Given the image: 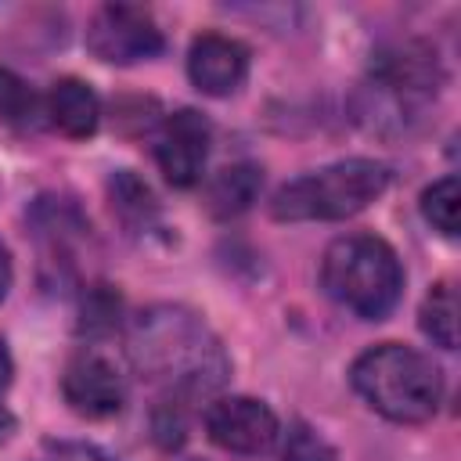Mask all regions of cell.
<instances>
[{
  "label": "cell",
  "mask_w": 461,
  "mask_h": 461,
  "mask_svg": "<svg viewBox=\"0 0 461 461\" xmlns=\"http://www.w3.org/2000/svg\"><path fill=\"white\" fill-rule=\"evenodd\" d=\"M389 187V169L375 158H342L324 169H313L292 184H285L270 212L274 220L303 223V220H346L364 212Z\"/></svg>",
  "instance_id": "277c9868"
},
{
  "label": "cell",
  "mask_w": 461,
  "mask_h": 461,
  "mask_svg": "<svg viewBox=\"0 0 461 461\" xmlns=\"http://www.w3.org/2000/svg\"><path fill=\"white\" fill-rule=\"evenodd\" d=\"M421 331L443 346V349H454L457 346V292H454V281H436L421 303Z\"/></svg>",
  "instance_id": "7c38bea8"
},
{
  "label": "cell",
  "mask_w": 461,
  "mask_h": 461,
  "mask_svg": "<svg viewBox=\"0 0 461 461\" xmlns=\"http://www.w3.org/2000/svg\"><path fill=\"white\" fill-rule=\"evenodd\" d=\"M249 50L220 32H202L187 50V76L209 97H227L245 83Z\"/></svg>",
  "instance_id": "9c48e42d"
},
{
  "label": "cell",
  "mask_w": 461,
  "mask_h": 461,
  "mask_svg": "<svg viewBox=\"0 0 461 461\" xmlns=\"http://www.w3.org/2000/svg\"><path fill=\"white\" fill-rule=\"evenodd\" d=\"M108 194H112V209L130 223V227H148L151 220H155V194H151V187L140 180V176H133L130 169H119L112 180H108Z\"/></svg>",
  "instance_id": "4fadbf2b"
},
{
  "label": "cell",
  "mask_w": 461,
  "mask_h": 461,
  "mask_svg": "<svg viewBox=\"0 0 461 461\" xmlns=\"http://www.w3.org/2000/svg\"><path fill=\"white\" fill-rule=\"evenodd\" d=\"M11 385V353H7V346L0 342V393Z\"/></svg>",
  "instance_id": "ac0fdd59"
},
{
  "label": "cell",
  "mask_w": 461,
  "mask_h": 461,
  "mask_svg": "<svg viewBox=\"0 0 461 461\" xmlns=\"http://www.w3.org/2000/svg\"><path fill=\"white\" fill-rule=\"evenodd\" d=\"M259 184H263V176H259V169L249 166V162H238V166L220 169V173L212 176V184H209V212H212V216H223V220L245 212V209L256 202Z\"/></svg>",
  "instance_id": "8fae6325"
},
{
  "label": "cell",
  "mask_w": 461,
  "mask_h": 461,
  "mask_svg": "<svg viewBox=\"0 0 461 461\" xmlns=\"http://www.w3.org/2000/svg\"><path fill=\"white\" fill-rule=\"evenodd\" d=\"M11 281H14V263H11V252H7V245L0 241V299L11 292Z\"/></svg>",
  "instance_id": "e0dca14e"
},
{
  "label": "cell",
  "mask_w": 461,
  "mask_h": 461,
  "mask_svg": "<svg viewBox=\"0 0 461 461\" xmlns=\"http://www.w3.org/2000/svg\"><path fill=\"white\" fill-rule=\"evenodd\" d=\"M421 212H425V220H429L439 234L454 238L457 227H461V184H457V176H443V180H436L432 187H425V194H421Z\"/></svg>",
  "instance_id": "5bb4252c"
},
{
  "label": "cell",
  "mask_w": 461,
  "mask_h": 461,
  "mask_svg": "<svg viewBox=\"0 0 461 461\" xmlns=\"http://www.w3.org/2000/svg\"><path fill=\"white\" fill-rule=\"evenodd\" d=\"M43 115L65 137H90L101 122V104H97V94L83 79H58L47 94Z\"/></svg>",
  "instance_id": "30bf717a"
},
{
  "label": "cell",
  "mask_w": 461,
  "mask_h": 461,
  "mask_svg": "<svg viewBox=\"0 0 461 461\" xmlns=\"http://www.w3.org/2000/svg\"><path fill=\"white\" fill-rule=\"evenodd\" d=\"M324 292L364 321H382L403 288V267L389 241L375 234L335 238L321 259Z\"/></svg>",
  "instance_id": "3957f363"
},
{
  "label": "cell",
  "mask_w": 461,
  "mask_h": 461,
  "mask_svg": "<svg viewBox=\"0 0 461 461\" xmlns=\"http://www.w3.org/2000/svg\"><path fill=\"white\" fill-rule=\"evenodd\" d=\"M0 119L14 130H32L40 122V97L7 68H0Z\"/></svg>",
  "instance_id": "9a60e30c"
},
{
  "label": "cell",
  "mask_w": 461,
  "mask_h": 461,
  "mask_svg": "<svg viewBox=\"0 0 461 461\" xmlns=\"http://www.w3.org/2000/svg\"><path fill=\"white\" fill-rule=\"evenodd\" d=\"M61 393L79 418H112L126 403V382L115 364L101 353L72 357L61 375Z\"/></svg>",
  "instance_id": "ba28073f"
},
{
  "label": "cell",
  "mask_w": 461,
  "mask_h": 461,
  "mask_svg": "<svg viewBox=\"0 0 461 461\" xmlns=\"http://www.w3.org/2000/svg\"><path fill=\"white\" fill-rule=\"evenodd\" d=\"M209 137H212L209 122L194 108H180L162 122L155 140V158L173 187H194L202 180L209 158Z\"/></svg>",
  "instance_id": "52a82bcc"
},
{
  "label": "cell",
  "mask_w": 461,
  "mask_h": 461,
  "mask_svg": "<svg viewBox=\"0 0 461 461\" xmlns=\"http://www.w3.org/2000/svg\"><path fill=\"white\" fill-rule=\"evenodd\" d=\"M205 436L230 454H263L281 436L277 414L252 396H223L205 411Z\"/></svg>",
  "instance_id": "8992f818"
},
{
  "label": "cell",
  "mask_w": 461,
  "mask_h": 461,
  "mask_svg": "<svg viewBox=\"0 0 461 461\" xmlns=\"http://www.w3.org/2000/svg\"><path fill=\"white\" fill-rule=\"evenodd\" d=\"M130 353L137 371L158 385L169 403H187L216 393L230 360L205 321L184 306H151L133 321Z\"/></svg>",
  "instance_id": "6da1fadb"
},
{
  "label": "cell",
  "mask_w": 461,
  "mask_h": 461,
  "mask_svg": "<svg viewBox=\"0 0 461 461\" xmlns=\"http://www.w3.org/2000/svg\"><path fill=\"white\" fill-rule=\"evenodd\" d=\"M281 461H335V447L306 421H295L281 436Z\"/></svg>",
  "instance_id": "2e32d148"
},
{
  "label": "cell",
  "mask_w": 461,
  "mask_h": 461,
  "mask_svg": "<svg viewBox=\"0 0 461 461\" xmlns=\"http://www.w3.org/2000/svg\"><path fill=\"white\" fill-rule=\"evenodd\" d=\"M86 47L108 65H137L162 50V29L144 7L104 4L86 25Z\"/></svg>",
  "instance_id": "5b68a950"
},
{
  "label": "cell",
  "mask_w": 461,
  "mask_h": 461,
  "mask_svg": "<svg viewBox=\"0 0 461 461\" xmlns=\"http://www.w3.org/2000/svg\"><path fill=\"white\" fill-rule=\"evenodd\" d=\"M349 382L375 414L400 425L429 421L443 400L439 367L425 353L400 342L364 349L349 367Z\"/></svg>",
  "instance_id": "7a4b0ae2"
}]
</instances>
